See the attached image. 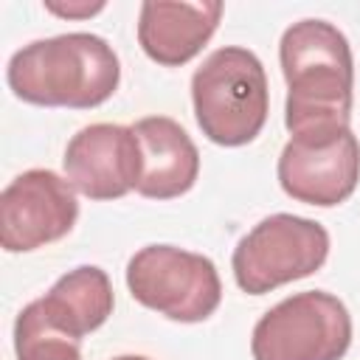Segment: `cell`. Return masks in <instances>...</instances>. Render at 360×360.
I'll list each match as a JSON object with an SVG mask.
<instances>
[{"label":"cell","mask_w":360,"mask_h":360,"mask_svg":"<svg viewBox=\"0 0 360 360\" xmlns=\"http://www.w3.org/2000/svg\"><path fill=\"white\" fill-rule=\"evenodd\" d=\"M287 82L284 127L290 135L338 129L352 121L354 59L346 34L326 20H298L278 42Z\"/></svg>","instance_id":"obj_1"},{"label":"cell","mask_w":360,"mask_h":360,"mask_svg":"<svg viewBox=\"0 0 360 360\" xmlns=\"http://www.w3.org/2000/svg\"><path fill=\"white\" fill-rule=\"evenodd\" d=\"M6 79L20 101L37 107L90 110L112 98L121 62L112 45L87 31L34 39L11 53Z\"/></svg>","instance_id":"obj_2"},{"label":"cell","mask_w":360,"mask_h":360,"mask_svg":"<svg viewBox=\"0 0 360 360\" xmlns=\"http://www.w3.org/2000/svg\"><path fill=\"white\" fill-rule=\"evenodd\" d=\"M191 104L202 135L217 146H245L267 124V73L239 45L211 51L191 76Z\"/></svg>","instance_id":"obj_3"},{"label":"cell","mask_w":360,"mask_h":360,"mask_svg":"<svg viewBox=\"0 0 360 360\" xmlns=\"http://www.w3.org/2000/svg\"><path fill=\"white\" fill-rule=\"evenodd\" d=\"M329 256V231L298 214H270L256 222L233 248V281L248 295L273 292L290 281L307 278Z\"/></svg>","instance_id":"obj_4"},{"label":"cell","mask_w":360,"mask_h":360,"mask_svg":"<svg viewBox=\"0 0 360 360\" xmlns=\"http://www.w3.org/2000/svg\"><path fill=\"white\" fill-rule=\"evenodd\" d=\"M129 295L177 323H200L211 318L222 301L217 264L177 245H146L127 262Z\"/></svg>","instance_id":"obj_5"},{"label":"cell","mask_w":360,"mask_h":360,"mask_svg":"<svg viewBox=\"0 0 360 360\" xmlns=\"http://www.w3.org/2000/svg\"><path fill=\"white\" fill-rule=\"evenodd\" d=\"M352 346V315L326 290L295 292L253 326V360H340Z\"/></svg>","instance_id":"obj_6"},{"label":"cell","mask_w":360,"mask_h":360,"mask_svg":"<svg viewBox=\"0 0 360 360\" xmlns=\"http://www.w3.org/2000/svg\"><path fill=\"white\" fill-rule=\"evenodd\" d=\"M278 186L295 202L335 208L360 180V141L352 127L290 135L278 155Z\"/></svg>","instance_id":"obj_7"},{"label":"cell","mask_w":360,"mask_h":360,"mask_svg":"<svg viewBox=\"0 0 360 360\" xmlns=\"http://www.w3.org/2000/svg\"><path fill=\"white\" fill-rule=\"evenodd\" d=\"M76 219V188L53 169H28L0 194V245L6 253H31L59 242Z\"/></svg>","instance_id":"obj_8"},{"label":"cell","mask_w":360,"mask_h":360,"mask_svg":"<svg viewBox=\"0 0 360 360\" xmlns=\"http://www.w3.org/2000/svg\"><path fill=\"white\" fill-rule=\"evenodd\" d=\"M65 177L90 200H121L141 180V143L132 127L90 124L65 146Z\"/></svg>","instance_id":"obj_9"},{"label":"cell","mask_w":360,"mask_h":360,"mask_svg":"<svg viewBox=\"0 0 360 360\" xmlns=\"http://www.w3.org/2000/svg\"><path fill=\"white\" fill-rule=\"evenodd\" d=\"M222 11L219 0H146L138 14V45L152 62L180 68L208 45Z\"/></svg>","instance_id":"obj_10"},{"label":"cell","mask_w":360,"mask_h":360,"mask_svg":"<svg viewBox=\"0 0 360 360\" xmlns=\"http://www.w3.org/2000/svg\"><path fill=\"white\" fill-rule=\"evenodd\" d=\"M141 143V180L135 191L149 200H174L194 188L200 152L188 132L169 115H146L132 124Z\"/></svg>","instance_id":"obj_11"},{"label":"cell","mask_w":360,"mask_h":360,"mask_svg":"<svg viewBox=\"0 0 360 360\" xmlns=\"http://www.w3.org/2000/svg\"><path fill=\"white\" fill-rule=\"evenodd\" d=\"M115 295L110 276L96 264H79L68 270L42 298L25 304V309L53 332H62L82 343L90 332L107 323Z\"/></svg>","instance_id":"obj_12"},{"label":"cell","mask_w":360,"mask_h":360,"mask_svg":"<svg viewBox=\"0 0 360 360\" xmlns=\"http://www.w3.org/2000/svg\"><path fill=\"white\" fill-rule=\"evenodd\" d=\"M14 354L17 360H82L79 340L48 329L25 307L14 321Z\"/></svg>","instance_id":"obj_13"},{"label":"cell","mask_w":360,"mask_h":360,"mask_svg":"<svg viewBox=\"0 0 360 360\" xmlns=\"http://www.w3.org/2000/svg\"><path fill=\"white\" fill-rule=\"evenodd\" d=\"M107 3H90V0H73V3H56V0H45V11L56 14V17H68V20H87L98 11H104Z\"/></svg>","instance_id":"obj_14"},{"label":"cell","mask_w":360,"mask_h":360,"mask_svg":"<svg viewBox=\"0 0 360 360\" xmlns=\"http://www.w3.org/2000/svg\"><path fill=\"white\" fill-rule=\"evenodd\" d=\"M112 360H152V357H143V354H121V357H112Z\"/></svg>","instance_id":"obj_15"}]
</instances>
